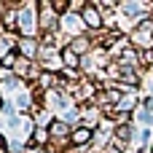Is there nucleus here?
<instances>
[{"mask_svg": "<svg viewBox=\"0 0 153 153\" xmlns=\"http://www.w3.org/2000/svg\"><path fill=\"white\" fill-rule=\"evenodd\" d=\"M22 27H24V30H30V27H32V19H30V13H22Z\"/></svg>", "mask_w": 153, "mask_h": 153, "instance_id": "f257e3e1", "label": "nucleus"}, {"mask_svg": "<svg viewBox=\"0 0 153 153\" xmlns=\"http://www.w3.org/2000/svg\"><path fill=\"white\" fill-rule=\"evenodd\" d=\"M86 22H91V24H97V13H91V11H86Z\"/></svg>", "mask_w": 153, "mask_h": 153, "instance_id": "f03ea898", "label": "nucleus"}]
</instances>
